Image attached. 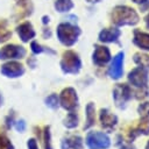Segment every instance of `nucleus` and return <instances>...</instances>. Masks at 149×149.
I'll return each instance as SVG.
<instances>
[{
    "label": "nucleus",
    "instance_id": "nucleus-42",
    "mask_svg": "<svg viewBox=\"0 0 149 149\" xmlns=\"http://www.w3.org/2000/svg\"><path fill=\"white\" fill-rule=\"evenodd\" d=\"M146 149H149V141H148L147 144H146Z\"/></svg>",
    "mask_w": 149,
    "mask_h": 149
},
{
    "label": "nucleus",
    "instance_id": "nucleus-33",
    "mask_svg": "<svg viewBox=\"0 0 149 149\" xmlns=\"http://www.w3.org/2000/svg\"><path fill=\"white\" fill-rule=\"evenodd\" d=\"M42 35H43V38H50L51 37V30L49 28H44Z\"/></svg>",
    "mask_w": 149,
    "mask_h": 149
},
{
    "label": "nucleus",
    "instance_id": "nucleus-39",
    "mask_svg": "<svg viewBox=\"0 0 149 149\" xmlns=\"http://www.w3.org/2000/svg\"><path fill=\"white\" fill-rule=\"evenodd\" d=\"M88 3H98V2H100L101 0H86Z\"/></svg>",
    "mask_w": 149,
    "mask_h": 149
},
{
    "label": "nucleus",
    "instance_id": "nucleus-38",
    "mask_svg": "<svg viewBox=\"0 0 149 149\" xmlns=\"http://www.w3.org/2000/svg\"><path fill=\"white\" fill-rule=\"evenodd\" d=\"M133 2H135V3H139V5H142V3H144L146 1H148V0H132Z\"/></svg>",
    "mask_w": 149,
    "mask_h": 149
},
{
    "label": "nucleus",
    "instance_id": "nucleus-16",
    "mask_svg": "<svg viewBox=\"0 0 149 149\" xmlns=\"http://www.w3.org/2000/svg\"><path fill=\"white\" fill-rule=\"evenodd\" d=\"M133 43L141 50L149 51V33H144L140 29H134Z\"/></svg>",
    "mask_w": 149,
    "mask_h": 149
},
{
    "label": "nucleus",
    "instance_id": "nucleus-28",
    "mask_svg": "<svg viewBox=\"0 0 149 149\" xmlns=\"http://www.w3.org/2000/svg\"><path fill=\"white\" fill-rule=\"evenodd\" d=\"M14 122H15V113L14 111H10L9 114L6 116L5 119V125H6V129H10L13 126H14Z\"/></svg>",
    "mask_w": 149,
    "mask_h": 149
},
{
    "label": "nucleus",
    "instance_id": "nucleus-19",
    "mask_svg": "<svg viewBox=\"0 0 149 149\" xmlns=\"http://www.w3.org/2000/svg\"><path fill=\"white\" fill-rule=\"evenodd\" d=\"M30 50L34 55H40V54H49V55H56V51L49 47H44L42 44H40L37 41H31L30 42Z\"/></svg>",
    "mask_w": 149,
    "mask_h": 149
},
{
    "label": "nucleus",
    "instance_id": "nucleus-23",
    "mask_svg": "<svg viewBox=\"0 0 149 149\" xmlns=\"http://www.w3.org/2000/svg\"><path fill=\"white\" fill-rule=\"evenodd\" d=\"M0 149H14V144L7 136L6 132L0 128Z\"/></svg>",
    "mask_w": 149,
    "mask_h": 149
},
{
    "label": "nucleus",
    "instance_id": "nucleus-4",
    "mask_svg": "<svg viewBox=\"0 0 149 149\" xmlns=\"http://www.w3.org/2000/svg\"><path fill=\"white\" fill-rule=\"evenodd\" d=\"M27 50L24 47L8 43L0 48V61H19L24 58Z\"/></svg>",
    "mask_w": 149,
    "mask_h": 149
},
{
    "label": "nucleus",
    "instance_id": "nucleus-36",
    "mask_svg": "<svg viewBox=\"0 0 149 149\" xmlns=\"http://www.w3.org/2000/svg\"><path fill=\"white\" fill-rule=\"evenodd\" d=\"M120 149H135V148L132 147V146H129V144H122V146L120 147Z\"/></svg>",
    "mask_w": 149,
    "mask_h": 149
},
{
    "label": "nucleus",
    "instance_id": "nucleus-6",
    "mask_svg": "<svg viewBox=\"0 0 149 149\" xmlns=\"http://www.w3.org/2000/svg\"><path fill=\"white\" fill-rule=\"evenodd\" d=\"M85 143L88 149H107L111 146V139L102 132H88Z\"/></svg>",
    "mask_w": 149,
    "mask_h": 149
},
{
    "label": "nucleus",
    "instance_id": "nucleus-41",
    "mask_svg": "<svg viewBox=\"0 0 149 149\" xmlns=\"http://www.w3.org/2000/svg\"><path fill=\"white\" fill-rule=\"evenodd\" d=\"M3 29H5V27H2V24H1V22H0V31L3 30Z\"/></svg>",
    "mask_w": 149,
    "mask_h": 149
},
{
    "label": "nucleus",
    "instance_id": "nucleus-24",
    "mask_svg": "<svg viewBox=\"0 0 149 149\" xmlns=\"http://www.w3.org/2000/svg\"><path fill=\"white\" fill-rule=\"evenodd\" d=\"M44 104L47 107H49L51 109H57L59 107V98L56 93H51L50 95H48L44 99Z\"/></svg>",
    "mask_w": 149,
    "mask_h": 149
},
{
    "label": "nucleus",
    "instance_id": "nucleus-10",
    "mask_svg": "<svg viewBox=\"0 0 149 149\" xmlns=\"http://www.w3.org/2000/svg\"><path fill=\"white\" fill-rule=\"evenodd\" d=\"M149 134V119L141 118L136 126L129 127L126 132V140L127 142L132 143L139 135H148Z\"/></svg>",
    "mask_w": 149,
    "mask_h": 149
},
{
    "label": "nucleus",
    "instance_id": "nucleus-31",
    "mask_svg": "<svg viewBox=\"0 0 149 149\" xmlns=\"http://www.w3.org/2000/svg\"><path fill=\"white\" fill-rule=\"evenodd\" d=\"M36 57H34V56H30L28 59H27V63H28V65L31 68V69H34L35 66H36Z\"/></svg>",
    "mask_w": 149,
    "mask_h": 149
},
{
    "label": "nucleus",
    "instance_id": "nucleus-35",
    "mask_svg": "<svg viewBox=\"0 0 149 149\" xmlns=\"http://www.w3.org/2000/svg\"><path fill=\"white\" fill-rule=\"evenodd\" d=\"M49 22H50V17H49L48 15H43V16H42V23L45 26V24H48Z\"/></svg>",
    "mask_w": 149,
    "mask_h": 149
},
{
    "label": "nucleus",
    "instance_id": "nucleus-17",
    "mask_svg": "<svg viewBox=\"0 0 149 149\" xmlns=\"http://www.w3.org/2000/svg\"><path fill=\"white\" fill-rule=\"evenodd\" d=\"M83 139L79 135H70L61 141V149H83Z\"/></svg>",
    "mask_w": 149,
    "mask_h": 149
},
{
    "label": "nucleus",
    "instance_id": "nucleus-8",
    "mask_svg": "<svg viewBox=\"0 0 149 149\" xmlns=\"http://www.w3.org/2000/svg\"><path fill=\"white\" fill-rule=\"evenodd\" d=\"M128 81L137 88H147L148 81H149L148 69H146L143 66H137V68L133 69L128 73Z\"/></svg>",
    "mask_w": 149,
    "mask_h": 149
},
{
    "label": "nucleus",
    "instance_id": "nucleus-21",
    "mask_svg": "<svg viewBox=\"0 0 149 149\" xmlns=\"http://www.w3.org/2000/svg\"><path fill=\"white\" fill-rule=\"evenodd\" d=\"M78 123H79V119H78V115H77V113H76L74 111L69 112L68 115L65 116V119L63 120V125H64V127L68 128V129H73V128H76V127L78 126Z\"/></svg>",
    "mask_w": 149,
    "mask_h": 149
},
{
    "label": "nucleus",
    "instance_id": "nucleus-30",
    "mask_svg": "<svg viewBox=\"0 0 149 149\" xmlns=\"http://www.w3.org/2000/svg\"><path fill=\"white\" fill-rule=\"evenodd\" d=\"M27 148L28 149H38V144H37L36 139H34V137L28 139L27 140Z\"/></svg>",
    "mask_w": 149,
    "mask_h": 149
},
{
    "label": "nucleus",
    "instance_id": "nucleus-7",
    "mask_svg": "<svg viewBox=\"0 0 149 149\" xmlns=\"http://www.w3.org/2000/svg\"><path fill=\"white\" fill-rule=\"evenodd\" d=\"M58 98H59V106L65 111L72 112L78 107V102H79L78 94H77V91L71 86L63 88Z\"/></svg>",
    "mask_w": 149,
    "mask_h": 149
},
{
    "label": "nucleus",
    "instance_id": "nucleus-34",
    "mask_svg": "<svg viewBox=\"0 0 149 149\" xmlns=\"http://www.w3.org/2000/svg\"><path fill=\"white\" fill-rule=\"evenodd\" d=\"M140 9H141V12H147V10H149V0L146 1L144 3L140 5Z\"/></svg>",
    "mask_w": 149,
    "mask_h": 149
},
{
    "label": "nucleus",
    "instance_id": "nucleus-12",
    "mask_svg": "<svg viewBox=\"0 0 149 149\" xmlns=\"http://www.w3.org/2000/svg\"><path fill=\"white\" fill-rule=\"evenodd\" d=\"M99 121L100 126L108 133L113 132L118 125V116L109 112L107 108H101L99 112Z\"/></svg>",
    "mask_w": 149,
    "mask_h": 149
},
{
    "label": "nucleus",
    "instance_id": "nucleus-25",
    "mask_svg": "<svg viewBox=\"0 0 149 149\" xmlns=\"http://www.w3.org/2000/svg\"><path fill=\"white\" fill-rule=\"evenodd\" d=\"M42 140H43V146H44V149H54L52 146H51V132H50V126H44L43 128V136H42Z\"/></svg>",
    "mask_w": 149,
    "mask_h": 149
},
{
    "label": "nucleus",
    "instance_id": "nucleus-29",
    "mask_svg": "<svg viewBox=\"0 0 149 149\" xmlns=\"http://www.w3.org/2000/svg\"><path fill=\"white\" fill-rule=\"evenodd\" d=\"M13 127L16 129V132H19V133H24V130H26V128H27V123H26V121H24L23 119H19V120H15Z\"/></svg>",
    "mask_w": 149,
    "mask_h": 149
},
{
    "label": "nucleus",
    "instance_id": "nucleus-27",
    "mask_svg": "<svg viewBox=\"0 0 149 149\" xmlns=\"http://www.w3.org/2000/svg\"><path fill=\"white\" fill-rule=\"evenodd\" d=\"M137 113L140 114L141 118H147L149 119V102H142L137 107Z\"/></svg>",
    "mask_w": 149,
    "mask_h": 149
},
{
    "label": "nucleus",
    "instance_id": "nucleus-18",
    "mask_svg": "<svg viewBox=\"0 0 149 149\" xmlns=\"http://www.w3.org/2000/svg\"><path fill=\"white\" fill-rule=\"evenodd\" d=\"M85 114H86V121L84 125V129H88L95 123V106L93 102H88L86 105Z\"/></svg>",
    "mask_w": 149,
    "mask_h": 149
},
{
    "label": "nucleus",
    "instance_id": "nucleus-40",
    "mask_svg": "<svg viewBox=\"0 0 149 149\" xmlns=\"http://www.w3.org/2000/svg\"><path fill=\"white\" fill-rule=\"evenodd\" d=\"M3 105V98H2V94H1V92H0V107Z\"/></svg>",
    "mask_w": 149,
    "mask_h": 149
},
{
    "label": "nucleus",
    "instance_id": "nucleus-3",
    "mask_svg": "<svg viewBox=\"0 0 149 149\" xmlns=\"http://www.w3.org/2000/svg\"><path fill=\"white\" fill-rule=\"evenodd\" d=\"M59 66L65 74H77L81 69V59L73 50H66L62 55Z\"/></svg>",
    "mask_w": 149,
    "mask_h": 149
},
{
    "label": "nucleus",
    "instance_id": "nucleus-22",
    "mask_svg": "<svg viewBox=\"0 0 149 149\" xmlns=\"http://www.w3.org/2000/svg\"><path fill=\"white\" fill-rule=\"evenodd\" d=\"M133 61L139 65V66H143L146 69L149 70V56L147 54H142V52H135L133 56Z\"/></svg>",
    "mask_w": 149,
    "mask_h": 149
},
{
    "label": "nucleus",
    "instance_id": "nucleus-9",
    "mask_svg": "<svg viewBox=\"0 0 149 149\" xmlns=\"http://www.w3.org/2000/svg\"><path fill=\"white\" fill-rule=\"evenodd\" d=\"M24 72L26 69L23 64H21L19 61H6V63H3L0 68V73L6 78H10V79L22 77Z\"/></svg>",
    "mask_w": 149,
    "mask_h": 149
},
{
    "label": "nucleus",
    "instance_id": "nucleus-2",
    "mask_svg": "<svg viewBox=\"0 0 149 149\" xmlns=\"http://www.w3.org/2000/svg\"><path fill=\"white\" fill-rule=\"evenodd\" d=\"M81 34L80 28L77 24L70 23L68 21L61 22L57 26L56 29V35L58 41L64 45V47H72L77 43L79 36Z\"/></svg>",
    "mask_w": 149,
    "mask_h": 149
},
{
    "label": "nucleus",
    "instance_id": "nucleus-14",
    "mask_svg": "<svg viewBox=\"0 0 149 149\" xmlns=\"http://www.w3.org/2000/svg\"><path fill=\"white\" fill-rule=\"evenodd\" d=\"M15 31L23 43L31 41L36 36V31H35L31 22H29V21H24V22H21L20 24H17L15 28Z\"/></svg>",
    "mask_w": 149,
    "mask_h": 149
},
{
    "label": "nucleus",
    "instance_id": "nucleus-1",
    "mask_svg": "<svg viewBox=\"0 0 149 149\" xmlns=\"http://www.w3.org/2000/svg\"><path fill=\"white\" fill-rule=\"evenodd\" d=\"M140 21L137 12L126 5H118L112 9L111 13V22L115 27L123 26H135Z\"/></svg>",
    "mask_w": 149,
    "mask_h": 149
},
{
    "label": "nucleus",
    "instance_id": "nucleus-15",
    "mask_svg": "<svg viewBox=\"0 0 149 149\" xmlns=\"http://www.w3.org/2000/svg\"><path fill=\"white\" fill-rule=\"evenodd\" d=\"M121 36V30L116 28H104L99 35H98V40L102 43H118L119 42V37Z\"/></svg>",
    "mask_w": 149,
    "mask_h": 149
},
{
    "label": "nucleus",
    "instance_id": "nucleus-32",
    "mask_svg": "<svg viewBox=\"0 0 149 149\" xmlns=\"http://www.w3.org/2000/svg\"><path fill=\"white\" fill-rule=\"evenodd\" d=\"M77 19H78V17H77L76 15H69V16H68V17H66L65 20H66L68 22H70V23L77 24Z\"/></svg>",
    "mask_w": 149,
    "mask_h": 149
},
{
    "label": "nucleus",
    "instance_id": "nucleus-26",
    "mask_svg": "<svg viewBox=\"0 0 149 149\" xmlns=\"http://www.w3.org/2000/svg\"><path fill=\"white\" fill-rule=\"evenodd\" d=\"M15 1H16V3L21 8H23L26 10V14L27 15H30L31 14V12H33V5H31L30 0H15Z\"/></svg>",
    "mask_w": 149,
    "mask_h": 149
},
{
    "label": "nucleus",
    "instance_id": "nucleus-37",
    "mask_svg": "<svg viewBox=\"0 0 149 149\" xmlns=\"http://www.w3.org/2000/svg\"><path fill=\"white\" fill-rule=\"evenodd\" d=\"M144 22H146V27L149 29V13L147 14V16L144 17Z\"/></svg>",
    "mask_w": 149,
    "mask_h": 149
},
{
    "label": "nucleus",
    "instance_id": "nucleus-5",
    "mask_svg": "<svg viewBox=\"0 0 149 149\" xmlns=\"http://www.w3.org/2000/svg\"><path fill=\"white\" fill-rule=\"evenodd\" d=\"M133 97V91L129 85L127 84H116L113 88V99L114 104L118 108L123 109L126 108L128 101Z\"/></svg>",
    "mask_w": 149,
    "mask_h": 149
},
{
    "label": "nucleus",
    "instance_id": "nucleus-20",
    "mask_svg": "<svg viewBox=\"0 0 149 149\" xmlns=\"http://www.w3.org/2000/svg\"><path fill=\"white\" fill-rule=\"evenodd\" d=\"M54 7L58 13H68L74 7V3L72 0H55Z\"/></svg>",
    "mask_w": 149,
    "mask_h": 149
},
{
    "label": "nucleus",
    "instance_id": "nucleus-11",
    "mask_svg": "<svg viewBox=\"0 0 149 149\" xmlns=\"http://www.w3.org/2000/svg\"><path fill=\"white\" fill-rule=\"evenodd\" d=\"M123 59H125L123 51L118 52L113 57V59L111 62V66L108 69V74L112 79L118 80L122 77V74H123Z\"/></svg>",
    "mask_w": 149,
    "mask_h": 149
},
{
    "label": "nucleus",
    "instance_id": "nucleus-13",
    "mask_svg": "<svg viewBox=\"0 0 149 149\" xmlns=\"http://www.w3.org/2000/svg\"><path fill=\"white\" fill-rule=\"evenodd\" d=\"M111 58H112L111 51H109V49L107 47L99 45V44H95L94 45V51L92 54V62L97 66H104V65H106L111 61Z\"/></svg>",
    "mask_w": 149,
    "mask_h": 149
}]
</instances>
